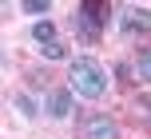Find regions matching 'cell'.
I'll list each match as a JSON object with an SVG mask.
<instances>
[{"label": "cell", "mask_w": 151, "mask_h": 139, "mask_svg": "<svg viewBox=\"0 0 151 139\" xmlns=\"http://www.w3.org/2000/svg\"><path fill=\"white\" fill-rule=\"evenodd\" d=\"M135 76L143 80V84H151V48H139V56H135Z\"/></svg>", "instance_id": "obj_7"}, {"label": "cell", "mask_w": 151, "mask_h": 139, "mask_svg": "<svg viewBox=\"0 0 151 139\" xmlns=\"http://www.w3.org/2000/svg\"><path fill=\"white\" fill-rule=\"evenodd\" d=\"M16 107H20V111H24V115H28V119L36 115V103H32L28 95H16Z\"/></svg>", "instance_id": "obj_11"}, {"label": "cell", "mask_w": 151, "mask_h": 139, "mask_svg": "<svg viewBox=\"0 0 151 139\" xmlns=\"http://www.w3.org/2000/svg\"><path fill=\"white\" fill-rule=\"evenodd\" d=\"M40 56H44V60H64L68 48H64V40H56V44H44V48H40Z\"/></svg>", "instance_id": "obj_8"}, {"label": "cell", "mask_w": 151, "mask_h": 139, "mask_svg": "<svg viewBox=\"0 0 151 139\" xmlns=\"http://www.w3.org/2000/svg\"><path fill=\"white\" fill-rule=\"evenodd\" d=\"M107 20H111V8H107V4L83 0V4L76 8V16H72V28L80 32L83 40H99V32L107 28Z\"/></svg>", "instance_id": "obj_2"}, {"label": "cell", "mask_w": 151, "mask_h": 139, "mask_svg": "<svg viewBox=\"0 0 151 139\" xmlns=\"http://www.w3.org/2000/svg\"><path fill=\"white\" fill-rule=\"evenodd\" d=\"M68 87L76 95H83V100H104L107 92V72L99 60H91V56H76L68 64Z\"/></svg>", "instance_id": "obj_1"}, {"label": "cell", "mask_w": 151, "mask_h": 139, "mask_svg": "<svg viewBox=\"0 0 151 139\" xmlns=\"http://www.w3.org/2000/svg\"><path fill=\"white\" fill-rule=\"evenodd\" d=\"M24 12H36V16L44 12V16H48V12H52V4H48V0H24Z\"/></svg>", "instance_id": "obj_10"}, {"label": "cell", "mask_w": 151, "mask_h": 139, "mask_svg": "<svg viewBox=\"0 0 151 139\" xmlns=\"http://www.w3.org/2000/svg\"><path fill=\"white\" fill-rule=\"evenodd\" d=\"M135 115L151 123V95H135Z\"/></svg>", "instance_id": "obj_9"}, {"label": "cell", "mask_w": 151, "mask_h": 139, "mask_svg": "<svg viewBox=\"0 0 151 139\" xmlns=\"http://www.w3.org/2000/svg\"><path fill=\"white\" fill-rule=\"evenodd\" d=\"M119 28H123L127 40L147 36V32H151V8H127V12L119 16Z\"/></svg>", "instance_id": "obj_5"}, {"label": "cell", "mask_w": 151, "mask_h": 139, "mask_svg": "<svg viewBox=\"0 0 151 139\" xmlns=\"http://www.w3.org/2000/svg\"><path fill=\"white\" fill-rule=\"evenodd\" d=\"M83 139H119V123H115L111 115H104V111H96V115L83 119Z\"/></svg>", "instance_id": "obj_4"}, {"label": "cell", "mask_w": 151, "mask_h": 139, "mask_svg": "<svg viewBox=\"0 0 151 139\" xmlns=\"http://www.w3.org/2000/svg\"><path fill=\"white\" fill-rule=\"evenodd\" d=\"M72 107H76V92H72V87H52V92L44 95V111L52 119H68Z\"/></svg>", "instance_id": "obj_3"}, {"label": "cell", "mask_w": 151, "mask_h": 139, "mask_svg": "<svg viewBox=\"0 0 151 139\" xmlns=\"http://www.w3.org/2000/svg\"><path fill=\"white\" fill-rule=\"evenodd\" d=\"M32 40H36L40 48H44V44H56V24L52 20H36V24H32Z\"/></svg>", "instance_id": "obj_6"}]
</instances>
